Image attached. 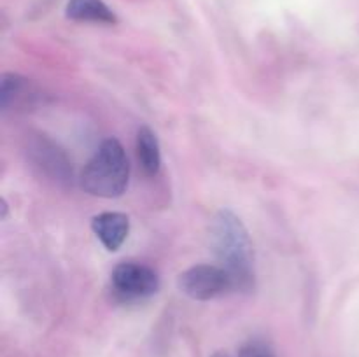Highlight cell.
Listing matches in <instances>:
<instances>
[{
    "label": "cell",
    "instance_id": "cell-1",
    "mask_svg": "<svg viewBox=\"0 0 359 357\" xmlns=\"http://www.w3.org/2000/svg\"><path fill=\"white\" fill-rule=\"evenodd\" d=\"M210 247L219 265L233 279L237 293H251L255 289L252 244L244 223L231 210L223 209L214 216Z\"/></svg>",
    "mask_w": 359,
    "mask_h": 357
},
{
    "label": "cell",
    "instance_id": "cell-2",
    "mask_svg": "<svg viewBox=\"0 0 359 357\" xmlns=\"http://www.w3.org/2000/svg\"><path fill=\"white\" fill-rule=\"evenodd\" d=\"M130 163L118 139H107L84 164L79 184L88 195L98 198H118L128 188Z\"/></svg>",
    "mask_w": 359,
    "mask_h": 357
},
{
    "label": "cell",
    "instance_id": "cell-3",
    "mask_svg": "<svg viewBox=\"0 0 359 357\" xmlns=\"http://www.w3.org/2000/svg\"><path fill=\"white\" fill-rule=\"evenodd\" d=\"M182 294L196 301H210L233 293L235 282L221 265H196L182 272L177 279Z\"/></svg>",
    "mask_w": 359,
    "mask_h": 357
},
{
    "label": "cell",
    "instance_id": "cell-4",
    "mask_svg": "<svg viewBox=\"0 0 359 357\" xmlns=\"http://www.w3.org/2000/svg\"><path fill=\"white\" fill-rule=\"evenodd\" d=\"M111 287L116 300L135 303L154 296L160 289V276L151 266L135 261L119 262L111 273Z\"/></svg>",
    "mask_w": 359,
    "mask_h": 357
},
{
    "label": "cell",
    "instance_id": "cell-5",
    "mask_svg": "<svg viewBox=\"0 0 359 357\" xmlns=\"http://www.w3.org/2000/svg\"><path fill=\"white\" fill-rule=\"evenodd\" d=\"M41 98L42 91L30 79H25L20 74L13 72L2 76L0 105L4 111H27L28 107H35Z\"/></svg>",
    "mask_w": 359,
    "mask_h": 357
},
{
    "label": "cell",
    "instance_id": "cell-6",
    "mask_svg": "<svg viewBox=\"0 0 359 357\" xmlns=\"http://www.w3.org/2000/svg\"><path fill=\"white\" fill-rule=\"evenodd\" d=\"M30 154L35 164L41 167L55 181H70L72 178V163L62 149L46 136H37L30 146Z\"/></svg>",
    "mask_w": 359,
    "mask_h": 357
},
{
    "label": "cell",
    "instance_id": "cell-7",
    "mask_svg": "<svg viewBox=\"0 0 359 357\" xmlns=\"http://www.w3.org/2000/svg\"><path fill=\"white\" fill-rule=\"evenodd\" d=\"M91 230L107 251L114 252L128 238L130 219L123 212H102L91 219Z\"/></svg>",
    "mask_w": 359,
    "mask_h": 357
},
{
    "label": "cell",
    "instance_id": "cell-8",
    "mask_svg": "<svg viewBox=\"0 0 359 357\" xmlns=\"http://www.w3.org/2000/svg\"><path fill=\"white\" fill-rule=\"evenodd\" d=\"M65 16L77 23H118L114 10L104 0H69L65 7Z\"/></svg>",
    "mask_w": 359,
    "mask_h": 357
},
{
    "label": "cell",
    "instance_id": "cell-9",
    "mask_svg": "<svg viewBox=\"0 0 359 357\" xmlns=\"http://www.w3.org/2000/svg\"><path fill=\"white\" fill-rule=\"evenodd\" d=\"M137 158L147 175H156L161 168V150L158 136L149 126H140L137 132Z\"/></svg>",
    "mask_w": 359,
    "mask_h": 357
},
{
    "label": "cell",
    "instance_id": "cell-10",
    "mask_svg": "<svg viewBox=\"0 0 359 357\" xmlns=\"http://www.w3.org/2000/svg\"><path fill=\"white\" fill-rule=\"evenodd\" d=\"M237 357H277V354L263 338H249L238 346Z\"/></svg>",
    "mask_w": 359,
    "mask_h": 357
},
{
    "label": "cell",
    "instance_id": "cell-11",
    "mask_svg": "<svg viewBox=\"0 0 359 357\" xmlns=\"http://www.w3.org/2000/svg\"><path fill=\"white\" fill-rule=\"evenodd\" d=\"M210 357H231V356L228 352H224V350H219V352L212 354V356H210Z\"/></svg>",
    "mask_w": 359,
    "mask_h": 357
}]
</instances>
